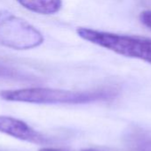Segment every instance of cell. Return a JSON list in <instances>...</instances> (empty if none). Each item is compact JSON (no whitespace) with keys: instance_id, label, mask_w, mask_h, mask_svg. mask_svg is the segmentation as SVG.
I'll return each mask as SVG.
<instances>
[{"instance_id":"cell-6","label":"cell","mask_w":151,"mask_h":151,"mask_svg":"<svg viewBox=\"0 0 151 151\" xmlns=\"http://www.w3.org/2000/svg\"><path fill=\"white\" fill-rule=\"evenodd\" d=\"M0 79L10 80H28V75L22 73L20 71L0 63Z\"/></svg>"},{"instance_id":"cell-4","label":"cell","mask_w":151,"mask_h":151,"mask_svg":"<svg viewBox=\"0 0 151 151\" xmlns=\"http://www.w3.org/2000/svg\"><path fill=\"white\" fill-rule=\"evenodd\" d=\"M0 133L22 142L44 145L49 139L26 122L10 116H0Z\"/></svg>"},{"instance_id":"cell-8","label":"cell","mask_w":151,"mask_h":151,"mask_svg":"<svg viewBox=\"0 0 151 151\" xmlns=\"http://www.w3.org/2000/svg\"><path fill=\"white\" fill-rule=\"evenodd\" d=\"M38 151H65L61 149H54V148H42Z\"/></svg>"},{"instance_id":"cell-7","label":"cell","mask_w":151,"mask_h":151,"mask_svg":"<svg viewBox=\"0 0 151 151\" xmlns=\"http://www.w3.org/2000/svg\"><path fill=\"white\" fill-rule=\"evenodd\" d=\"M140 20L144 26L151 28V10L142 11L140 13Z\"/></svg>"},{"instance_id":"cell-2","label":"cell","mask_w":151,"mask_h":151,"mask_svg":"<svg viewBox=\"0 0 151 151\" xmlns=\"http://www.w3.org/2000/svg\"><path fill=\"white\" fill-rule=\"evenodd\" d=\"M77 33L82 39L117 54L151 64V38L115 34L88 27H78Z\"/></svg>"},{"instance_id":"cell-9","label":"cell","mask_w":151,"mask_h":151,"mask_svg":"<svg viewBox=\"0 0 151 151\" xmlns=\"http://www.w3.org/2000/svg\"><path fill=\"white\" fill-rule=\"evenodd\" d=\"M81 151H102V150H96V149L88 148V149H83V150H81Z\"/></svg>"},{"instance_id":"cell-1","label":"cell","mask_w":151,"mask_h":151,"mask_svg":"<svg viewBox=\"0 0 151 151\" xmlns=\"http://www.w3.org/2000/svg\"><path fill=\"white\" fill-rule=\"evenodd\" d=\"M116 96L117 92L112 89L72 91L50 88H28L0 92V97L4 101L36 104H83L109 101Z\"/></svg>"},{"instance_id":"cell-5","label":"cell","mask_w":151,"mask_h":151,"mask_svg":"<svg viewBox=\"0 0 151 151\" xmlns=\"http://www.w3.org/2000/svg\"><path fill=\"white\" fill-rule=\"evenodd\" d=\"M20 5L36 13L51 15L58 12L62 5L61 0H16Z\"/></svg>"},{"instance_id":"cell-3","label":"cell","mask_w":151,"mask_h":151,"mask_svg":"<svg viewBox=\"0 0 151 151\" xmlns=\"http://www.w3.org/2000/svg\"><path fill=\"white\" fill-rule=\"evenodd\" d=\"M43 42V35L28 21L10 12H0V45L25 50L34 49Z\"/></svg>"}]
</instances>
